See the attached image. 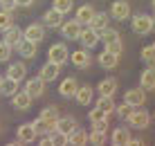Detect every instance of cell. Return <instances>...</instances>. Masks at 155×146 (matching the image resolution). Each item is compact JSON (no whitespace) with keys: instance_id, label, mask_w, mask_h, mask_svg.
Returning <instances> with one entry per match:
<instances>
[{"instance_id":"cell-22","label":"cell","mask_w":155,"mask_h":146,"mask_svg":"<svg viewBox=\"0 0 155 146\" xmlns=\"http://www.w3.org/2000/svg\"><path fill=\"white\" fill-rule=\"evenodd\" d=\"M128 139H130V128H126V126L115 128L113 135H110V142H113L115 146H126Z\"/></svg>"},{"instance_id":"cell-13","label":"cell","mask_w":155,"mask_h":146,"mask_svg":"<svg viewBox=\"0 0 155 146\" xmlns=\"http://www.w3.org/2000/svg\"><path fill=\"white\" fill-rule=\"evenodd\" d=\"M25 92H27L31 99H38V97L45 92V81H41L38 77H34V79H29L27 83H25Z\"/></svg>"},{"instance_id":"cell-40","label":"cell","mask_w":155,"mask_h":146,"mask_svg":"<svg viewBox=\"0 0 155 146\" xmlns=\"http://www.w3.org/2000/svg\"><path fill=\"white\" fill-rule=\"evenodd\" d=\"M106 47V52H110V54H115V56H119L121 52H124V45H121V41H115V43H108V45H104Z\"/></svg>"},{"instance_id":"cell-32","label":"cell","mask_w":155,"mask_h":146,"mask_svg":"<svg viewBox=\"0 0 155 146\" xmlns=\"http://www.w3.org/2000/svg\"><path fill=\"white\" fill-rule=\"evenodd\" d=\"M41 119H45V121H58V117H61V115H58V108L56 106H47V108H43V110H41Z\"/></svg>"},{"instance_id":"cell-27","label":"cell","mask_w":155,"mask_h":146,"mask_svg":"<svg viewBox=\"0 0 155 146\" xmlns=\"http://www.w3.org/2000/svg\"><path fill=\"white\" fill-rule=\"evenodd\" d=\"M99 65L104 68V70H113V68H117V63H119V56H115V54H110V52H101L99 54Z\"/></svg>"},{"instance_id":"cell-37","label":"cell","mask_w":155,"mask_h":146,"mask_svg":"<svg viewBox=\"0 0 155 146\" xmlns=\"http://www.w3.org/2000/svg\"><path fill=\"white\" fill-rule=\"evenodd\" d=\"M88 142L92 144V146H106V133H101V131H92L88 135Z\"/></svg>"},{"instance_id":"cell-33","label":"cell","mask_w":155,"mask_h":146,"mask_svg":"<svg viewBox=\"0 0 155 146\" xmlns=\"http://www.w3.org/2000/svg\"><path fill=\"white\" fill-rule=\"evenodd\" d=\"M99 41L104 43V45H108V43H115V41H119V32L113 29V27H108L106 32H101V34H99Z\"/></svg>"},{"instance_id":"cell-48","label":"cell","mask_w":155,"mask_h":146,"mask_svg":"<svg viewBox=\"0 0 155 146\" xmlns=\"http://www.w3.org/2000/svg\"><path fill=\"white\" fill-rule=\"evenodd\" d=\"M151 5H153V12H155V0H153V2H151Z\"/></svg>"},{"instance_id":"cell-25","label":"cell","mask_w":155,"mask_h":146,"mask_svg":"<svg viewBox=\"0 0 155 146\" xmlns=\"http://www.w3.org/2000/svg\"><path fill=\"white\" fill-rule=\"evenodd\" d=\"M34 124V128H36V135H52L56 131V121H45V119H34L31 121Z\"/></svg>"},{"instance_id":"cell-6","label":"cell","mask_w":155,"mask_h":146,"mask_svg":"<svg viewBox=\"0 0 155 146\" xmlns=\"http://www.w3.org/2000/svg\"><path fill=\"white\" fill-rule=\"evenodd\" d=\"M23 36H25V41H31V43H38L45 38V27L43 25H38V23H31V25H27L23 29Z\"/></svg>"},{"instance_id":"cell-24","label":"cell","mask_w":155,"mask_h":146,"mask_svg":"<svg viewBox=\"0 0 155 146\" xmlns=\"http://www.w3.org/2000/svg\"><path fill=\"white\" fill-rule=\"evenodd\" d=\"M25 74H27V68H25V63H12V65L7 68V79H14V81H23Z\"/></svg>"},{"instance_id":"cell-30","label":"cell","mask_w":155,"mask_h":146,"mask_svg":"<svg viewBox=\"0 0 155 146\" xmlns=\"http://www.w3.org/2000/svg\"><path fill=\"white\" fill-rule=\"evenodd\" d=\"M16 92H18V81L5 77V79H2V83H0V95H5V97H9V99H12Z\"/></svg>"},{"instance_id":"cell-9","label":"cell","mask_w":155,"mask_h":146,"mask_svg":"<svg viewBox=\"0 0 155 146\" xmlns=\"http://www.w3.org/2000/svg\"><path fill=\"white\" fill-rule=\"evenodd\" d=\"M16 137H18V142H23V144L36 142V128H34V124H20V126L16 128Z\"/></svg>"},{"instance_id":"cell-21","label":"cell","mask_w":155,"mask_h":146,"mask_svg":"<svg viewBox=\"0 0 155 146\" xmlns=\"http://www.w3.org/2000/svg\"><path fill=\"white\" fill-rule=\"evenodd\" d=\"M77 128H79V124H77L74 117H58V121H56V131H58V133L70 135V133L77 131Z\"/></svg>"},{"instance_id":"cell-3","label":"cell","mask_w":155,"mask_h":146,"mask_svg":"<svg viewBox=\"0 0 155 146\" xmlns=\"http://www.w3.org/2000/svg\"><path fill=\"white\" fill-rule=\"evenodd\" d=\"M124 101L133 108H144L146 104V90L144 88H130L124 92Z\"/></svg>"},{"instance_id":"cell-26","label":"cell","mask_w":155,"mask_h":146,"mask_svg":"<svg viewBox=\"0 0 155 146\" xmlns=\"http://www.w3.org/2000/svg\"><path fill=\"white\" fill-rule=\"evenodd\" d=\"M74 99H77L79 106H90V101H92V88L90 85H79Z\"/></svg>"},{"instance_id":"cell-44","label":"cell","mask_w":155,"mask_h":146,"mask_svg":"<svg viewBox=\"0 0 155 146\" xmlns=\"http://www.w3.org/2000/svg\"><path fill=\"white\" fill-rule=\"evenodd\" d=\"M38 146H54V142H52V137H50V135H43Z\"/></svg>"},{"instance_id":"cell-2","label":"cell","mask_w":155,"mask_h":146,"mask_svg":"<svg viewBox=\"0 0 155 146\" xmlns=\"http://www.w3.org/2000/svg\"><path fill=\"white\" fill-rule=\"evenodd\" d=\"M47 58H50V63L63 65L65 61H70V50H68L65 43H54V45L47 50Z\"/></svg>"},{"instance_id":"cell-34","label":"cell","mask_w":155,"mask_h":146,"mask_svg":"<svg viewBox=\"0 0 155 146\" xmlns=\"http://www.w3.org/2000/svg\"><path fill=\"white\" fill-rule=\"evenodd\" d=\"M133 110H135V108H133V106H128L126 101H121V104H119V106L115 108V115L119 117V119H124V121H128V117L133 115Z\"/></svg>"},{"instance_id":"cell-5","label":"cell","mask_w":155,"mask_h":146,"mask_svg":"<svg viewBox=\"0 0 155 146\" xmlns=\"http://www.w3.org/2000/svg\"><path fill=\"white\" fill-rule=\"evenodd\" d=\"M61 34H63V38H68V41H79V36H81V29H83V25H79L77 20H65L61 27Z\"/></svg>"},{"instance_id":"cell-16","label":"cell","mask_w":155,"mask_h":146,"mask_svg":"<svg viewBox=\"0 0 155 146\" xmlns=\"http://www.w3.org/2000/svg\"><path fill=\"white\" fill-rule=\"evenodd\" d=\"M58 72H61V65H56V63H50V61H47L45 65L38 70V79L47 83V81H54V79L58 77Z\"/></svg>"},{"instance_id":"cell-15","label":"cell","mask_w":155,"mask_h":146,"mask_svg":"<svg viewBox=\"0 0 155 146\" xmlns=\"http://www.w3.org/2000/svg\"><path fill=\"white\" fill-rule=\"evenodd\" d=\"M12 106L16 108V110L25 112V110H29V106H31V97L25 92V90H18V92L12 97Z\"/></svg>"},{"instance_id":"cell-1","label":"cell","mask_w":155,"mask_h":146,"mask_svg":"<svg viewBox=\"0 0 155 146\" xmlns=\"http://www.w3.org/2000/svg\"><path fill=\"white\" fill-rule=\"evenodd\" d=\"M130 29L135 32V34H148V32H153V18L148 14H133L130 16Z\"/></svg>"},{"instance_id":"cell-51","label":"cell","mask_w":155,"mask_h":146,"mask_svg":"<svg viewBox=\"0 0 155 146\" xmlns=\"http://www.w3.org/2000/svg\"><path fill=\"white\" fill-rule=\"evenodd\" d=\"M153 119H155V115H153Z\"/></svg>"},{"instance_id":"cell-11","label":"cell","mask_w":155,"mask_h":146,"mask_svg":"<svg viewBox=\"0 0 155 146\" xmlns=\"http://www.w3.org/2000/svg\"><path fill=\"white\" fill-rule=\"evenodd\" d=\"M70 61H72V65L74 68H79V70H83V68H88L90 63H92V56H90V50H77V52H72L70 54Z\"/></svg>"},{"instance_id":"cell-29","label":"cell","mask_w":155,"mask_h":146,"mask_svg":"<svg viewBox=\"0 0 155 146\" xmlns=\"http://www.w3.org/2000/svg\"><path fill=\"white\" fill-rule=\"evenodd\" d=\"M36 47H38L36 43H31V41H23L18 47H16V50H18V54H20L23 58H36Z\"/></svg>"},{"instance_id":"cell-14","label":"cell","mask_w":155,"mask_h":146,"mask_svg":"<svg viewBox=\"0 0 155 146\" xmlns=\"http://www.w3.org/2000/svg\"><path fill=\"white\" fill-rule=\"evenodd\" d=\"M94 14H97V12H94L92 5H81V7L77 9V16H74V20H77L79 25H85V27H88L90 20L94 18Z\"/></svg>"},{"instance_id":"cell-38","label":"cell","mask_w":155,"mask_h":146,"mask_svg":"<svg viewBox=\"0 0 155 146\" xmlns=\"http://www.w3.org/2000/svg\"><path fill=\"white\" fill-rule=\"evenodd\" d=\"M52 9H56L58 14H63V16H65L68 12H72V0H54Z\"/></svg>"},{"instance_id":"cell-17","label":"cell","mask_w":155,"mask_h":146,"mask_svg":"<svg viewBox=\"0 0 155 146\" xmlns=\"http://www.w3.org/2000/svg\"><path fill=\"white\" fill-rule=\"evenodd\" d=\"M5 43H7V45L9 47H18L20 45V43H23L25 41V36H23V29H20V27H12V29H7V32H5V38H2Z\"/></svg>"},{"instance_id":"cell-19","label":"cell","mask_w":155,"mask_h":146,"mask_svg":"<svg viewBox=\"0 0 155 146\" xmlns=\"http://www.w3.org/2000/svg\"><path fill=\"white\" fill-rule=\"evenodd\" d=\"M140 88H144V90H155V65H148L140 74Z\"/></svg>"},{"instance_id":"cell-50","label":"cell","mask_w":155,"mask_h":146,"mask_svg":"<svg viewBox=\"0 0 155 146\" xmlns=\"http://www.w3.org/2000/svg\"><path fill=\"white\" fill-rule=\"evenodd\" d=\"M110 146H115V144H110Z\"/></svg>"},{"instance_id":"cell-10","label":"cell","mask_w":155,"mask_h":146,"mask_svg":"<svg viewBox=\"0 0 155 146\" xmlns=\"http://www.w3.org/2000/svg\"><path fill=\"white\" fill-rule=\"evenodd\" d=\"M79 43L85 47V50H92V47H97L99 45V34L94 29H90V27H83L81 29V36H79Z\"/></svg>"},{"instance_id":"cell-39","label":"cell","mask_w":155,"mask_h":146,"mask_svg":"<svg viewBox=\"0 0 155 146\" xmlns=\"http://www.w3.org/2000/svg\"><path fill=\"white\" fill-rule=\"evenodd\" d=\"M52 137V142H54V146H70V137H68L65 133H58V131H54L50 135Z\"/></svg>"},{"instance_id":"cell-20","label":"cell","mask_w":155,"mask_h":146,"mask_svg":"<svg viewBox=\"0 0 155 146\" xmlns=\"http://www.w3.org/2000/svg\"><path fill=\"white\" fill-rule=\"evenodd\" d=\"M88 27H90V29H94L97 34L106 32V29H108V14H106V12H97V14H94V18L90 20Z\"/></svg>"},{"instance_id":"cell-18","label":"cell","mask_w":155,"mask_h":146,"mask_svg":"<svg viewBox=\"0 0 155 146\" xmlns=\"http://www.w3.org/2000/svg\"><path fill=\"white\" fill-rule=\"evenodd\" d=\"M117 88H119L117 79H104V81H99L97 92H99V97H115Z\"/></svg>"},{"instance_id":"cell-36","label":"cell","mask_w":155,"mask_h":146,"mask_svg":"<svg viewBox=\"0 0 155 146\" xmlns=\"http://www.w3.org/2000/svg\"><path fill=\"white\" fill-rule=\"evenodd\" d=\"M142 61L148 63V65H155V45L142 47Z\"/></svg>"},{"instance_id":"cell-12","label":"cell","mask_w":155,"mask_h":146,"mask_svg":"<svg viewBox=\"0 0 155 146\" xmlns=\"http://www.w3.org/2000/svg\"><path fill=\"white\" fill-rule=\"evenodd\" d=\"M63 25V14H58L56 9H47L43 14V27H50V29H58Z\"/></svg>"},{"instance_id":"cell-47","label":"cell","mask_w":155,"mask_h":146,"mask_svg":"<svg viewBox=\"0 0 155 146\" xmlns=\"http://www.w3.org/2000/svg\"><path fill=\"white\" fill-rule=\"evenodd\" d=\"M151 18H153V29H155V16H151Z\"/></svg>"},{"instance_id":"cell-49","label":"cell","mask_w":155,"mask_h":146,"mask_svg":"<svg viewBox=\"0 0 155 146\" xmlns=\"http://www.w3.org/2000/svg\"><path fill=\"white\" fill-rule=\"evenodd\" d=\"M0 83H2V77H0Z\"/></svg>"},{"instance_id":"cell-7","label":"cell","mask_w":155,"mask_h":146,"mask_svg":"<svg viewBox=\"0 0 155 146\" xmlns=\"http://www.w3.org/2000/svg\"><path fill=\"white\" fill-rule=\"evenodd\" d=\"M88 117H90V121H92L94 131H101V133H106V131H108V119H110V117L106 115L104 110H99V108H92Z\"/></svg>"},{"instance_id":"cell-31","label":"cell","mask_w":155,"mask_h":146,"mask_svg":"<svg viewBox=\"0 0 155 146\" xmlns=\"http://www.w3.org/2000/svg\"><path fill=\"white\" fill-rule=\"evenodd\" d=\"M88 131H83V128H77L74 133H70L68 137H70V146H85L88 144Z\"/></svg>"},{"instance_id":"cell-42","label":"cell","mask_w":155,"mask_h":146,"mask_svg":"<svg viewBox=\"0 0 155 146\" xmlns=\"http://www.w3.org/2000/svg\"><path fill=\"white\" fill-rule=\"evenodd\" d=\"M16 7H18L16 0H0V9H2V12H14Z\"/></svg>"},{"instance_id":"cell-35","label":"cell","mask_w":155,"mask_h":146,"mask_svg":"<svg viewBox=\"0 0 155 146\" xmlns=\"http://www.w3.org/2000/svg\"><path fill=\"white\" fill-rule=\"evenodd\" d=\"M12 27H14L12 12H2V9H0V32H7V29H12Z\"/></svg>"},{"instance_id":"cell-43","label":"cell","mask_w":155,"mask_h":146,"mask_svg":"<svg viewBox=\"0 0 155 146\" xmlns=\"http://www.w3.org/2000/svg\"><path fill=\"white\" fill-rule=\"evenodd\" d=\"M126 146H144V139H140V137H130L126 142Z\"/></svg>"},{"instance_id":"cell-8","label":"cell","mask_w":155,"mask_h":146,"mask_svg":"<svg viewBox=\"0 0 155 146\" xmlns=\"http://www.w3.org/2000/svg\"><path fill=\"white\" fill-rule=\"evenodd\" d=\"M110 16H113L115 20H128L130 18V5L126 2V0H117L113 2V7H110Z\"/></svg>"},{"instance_id":"cell-28","label":"cell","mask_w":155,"mask_h":146,"mask_svg":"<svg viewBox=\"0 0 155 146\" xmlns=\"http://www.w3.org/2000/svg\"><path fill=\"white\" fill-rule=\"evenodd\" d=\"M94 108H99V110H104L106 115H115V108H117V104L113 101V97H99L97 99V104H94Z\"/></svg>"},{"instance_id":"cell-23","label":"cell","mask_w":155,"mask_h":146,"mask_svg":"<svg viewBox=\"0 0 155 146\" xmlns=\"http://www.w3.org/2000/svg\"><path fill=\"white\" fill-rule=\"evenodd\" d=\"M77 90H79V83H77V79H72V77L63 79L61 85H58V92H61L63 97H74Z\"/></svg>"},{"instance_id":"cell-4","label":"cell","mask_w":155,"mask_h":146,"mask_svg":"<svg viewBox=\"0 0 155 146\" xmlns=\"http://www.w3.org/2000/svg\"><path fill=\"white\" fill-rule=\"evenodd\" d=\"M148 124H151V115H148V110H133V115L128 117V126L137 128V131H144Z\"/></svg>"},{"instance_id":"cell-46","label":"cell","mask_w":155,"mask_h":146,"mask_svg":"<svg viewBox=\"0 0 155 146\" xmlns=\"http://www.w3.org/2000/svg\"><path fill=\"white\" fill-rule=\"evenodd\" d=\"M7 146H23V142H18V139H16V142H9Z\"/></svg>"},{"instance_id":"cell-45","label":"cell","mask_w":155,"mask_h":146,"mask_svg":"<svg viewBox=\"0 0 155 146\" xmlns=\"http://www.w3.org/2000/svg\"><path fill=\"white\" fill-rule=\"evenodd\" d=\"M16 2H18V5H20V7H29V5H31V2H34V0H16Z\"/></svg>"},{"instance_id":"cell-41","label":"cell","mask_w":155,"mask_h":146,"mask_svg":"<svg viewBox=\"0 0 155 146\" xmlns=\"http://www.w3.org/2000/svg\"><path fill=\"white\" fill-rule=\"evenodd\" d=\"M9 54H12V47H9L5 41H0V63L9 61Z\"/></svg>"}]
</instances>
